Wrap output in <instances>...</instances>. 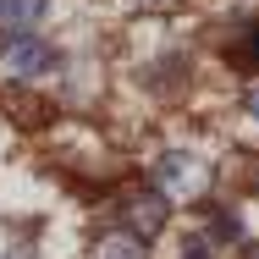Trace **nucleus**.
<instances>
[{
	"instance_id": "2",
	"label": "nucleus",
	"mask_w": 259,
	"mask_h": 259,
	"mask_svg": "<svg viewBox=\"0 0 259 259\" xmlns=\"http://www.w3.org/2000/svg\"><path fill=\"white\" fill-rule=\"evenodd\" d=\"M165 215H171V204L160 199V193H133L127 204H121V221H127V237H155L160 226H165Z\"/></svg>"
},
{
	"instance_id": "4",
	"label": "nucleus",
	"mask_w": 259,
	"mask_h": 259,
	"mask_svg": "<svg viewBox=\"0 0 259 259\" xmlns=\"http://www.w3.org/2000/svg\"><path fill=\"white\" fill-rule=\"evenodd\" d=\"M39 17H45V0H0V28H6L11 39L28 33Z\"/></svg>"
},
{
	"instance_id": "8",
	"label": "nucleus",
	"mask_w": 259,
	"mask_h": 259,
	"mask_svg": "<svg viewBox=\"0 0 259 259\" xmlns=\"http://www.w3.org/2000/svg\"><path fill=\"white\" fill-rule=\"evenodd\" d=\"M182 259H209V254H204V248H188V254H182Z\"/></svg>"
},
{
	"instance_id": "9",
	"label": "nucleus",
	"mask_w": 259,
	"mask_h": 259,
	"mask_svg": "<svg viewBox=\"0 0 259 259\" xmlns=\"http://www.w3.org/2000/svg\"><path fill=\"white\" fill-rule=\"evenodd\" d=\"M248 259H259V243H254V248H248Z\"/></svg>"
},
{
	"instance_id": "6",
	"label": "nucleus",
	"mask_w": 259,
	"mask_h": 259,
	"mask_svg": "<svg viewBox=\"0 0 259 259\" xmlns=\"http://www.w3.org/2000/svg\"><path fill=\"white\" fill-rule=\"evenodd\" d=\"M232 66H248V72H259V28L237 39V50H232Z\"/></svg>"
},
{
	"instance_id": "3",
	"label": "nucleus",
	"mask_w": 259,
	"mask_h": 259,
	"mask_svg": "<svg viewBox=\"0 0 259 259\" xmlns=\"http://www.w3.org/2000/svg\"><path fill=\"white\" fill-rule=\"evenodd\" d=\"M193 182V160L182 155V149H165V160L155 165V193L165 199V193H182Z\"/></svg>"
},
{
	"instance_id": "1",
	"label": "nucleus",
	"mask_w": 259,
	"mask_h": 259,
	"mask_svg": "<svg viewBox=\"0 0 259 259\" xmlns=\"http://www.w3.org/2000/svg\"><path fill=\"white\" fill-rule=\"evenodd\" d=\"M0 66H6L11 77L33 83V77H50V72H55V50L45 45V39H33V33H17V39H6Z\"/></svg>"
},
{
	"instance_id": "10",
	"label": "nucleus",
	"mask_w": 259,
	"mask_h": 259,
	"mask_svg": "<svg viewBox=\"0 0 259 259\" xmlns=\"http://www.w3.org/2000/svg\"><path fill=\"white\" fill-rule=\"evenodd\" d=\"M6 259H33V254H6Z\"/></svg>"
},
{
	"instance_id": "5",
	"label": "nucleus",
	"mask_w": 259,
	"mask_h": 259,
	"mask_svg": "<svg viewBox=\"0 0 259 259\" xmlns=\"http://www.w3.org/2000/svg\"><path fill=\"white\" fill-rule=\"evenodd\" d=\"M100 259H144V243L127 237V232H110V237L100 243Z\"/></svg>"
},
{
	"instance_id": "7",
	"label": "nucleus",
	"mask_w": 259,
	"mask_h": 259,
	"mask_svg": "<svg viewBox=\"0 0 259 259\" xmlns=\"http://www.w3.org/2000/svg\"><path fill=\"white\" fill-rule=\"evenodd\" d=\"M243 105H248V116L259 121V89H248V100H243Z\"/></svg>"
}]
</instances>
